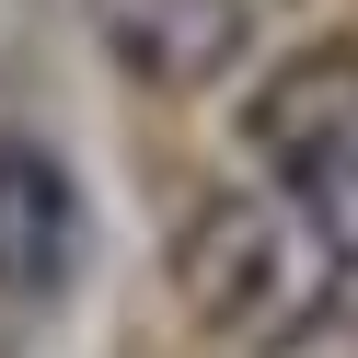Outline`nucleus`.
Returning <instances> with one entry per match:
<instances>
[{
    "label": "nucleus",
    "instance_id": "1",
    "mask_svg": "<svg viewBox=\"0 0 358 358\" xmlns=\"http://www.w3.org/2000/svg\"><path fill=\"white\" fill-rule=\"evenodd\" d=\"M347 278H358V243H347V208L301 185H231V196H196V220L173 231V301L220 335V347H255V358H289L347 312Z\"/></svg>",
    "mask_w": 358,
    "mask_h": 358
},
{
    "label": "nucleus",
    "instance_id": "2",
    "mask_svg": "<svg viewBox=\"0 0 358 358\" xmlns=\"http://www.w3.org/2000/svg\"><path fill=\"white\" fill-rule=\"evenodd\" d=\"M243 139H255L266 185H301L324 208H358V47L278 58L266 93H255V116H243Z\"/></svg>",
    "mask_w": 358,
    "mask_h": 358
},
{
    "label": "nucleus",
    "instance_id": "4",
    "mask_svg": "<svg viewBox=\"0 0 358 358\" xmlns=\"http://www.w3.org/2000/svg\"><path fill=\"white\" fill-rule=\"evenodd\" d=\"M93 24H104V47H116L127 81L196 93V81H220L255 47V0H93Z\"/></svg>",
    "mask_w": 358,
    "mask_h": 358
},
{
    "label": "nucleus",
    "instance_id": "3",
    "mask_svg": "<svg viewBox=\"0 0 358 358\" xmlns=\"http://www.w3.org/2000/svg\"><path fill=\"white\" fill-rule=\"evenodd\" d=\"M81 278V185L47 139H0V301H58Z\"/></svg>",
    "mask_w": 358,
    "mask_h": 358
}]
</instances>
